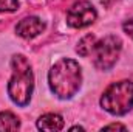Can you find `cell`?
Returning <instances> with one entry per match:
<instances>
[{"label": "cell", "instance_id": "obj_1", "mask_svg": "<svg viewBox=\"0 0 133 132\" xmlns=\"http://www.w3.org/2000/svg\"><path fill=\"white\" fill-rule=\"evenodd\" d=\"M48 82L51 92L61 99H68L81 87L82 71L81 67L73 59H61L48 71Z\"/></svg>", "mask_w": 133, "mask_h": 132}, {"label": "cell", "instance_id": "obj_2", "mask_svg": "<svg viewBox=\"0 0 133 132\" xmlns=\"http://www.w3.org/2000/svg\"><path fill=\"white\" fill-rule=\"evenodd\" d=\"M12 76L8 82V95L17 106H26L31 99L34 89V75L28 59L16 55L11 59Z\"/></svg>", "mask_w": 133, "mask_h": 132}, {"label": "cell", "instance_id": "obj_3", "mask_svg": "<svg viewBox=\"0 0 133 132\" xmlns=\"http://www.w3.org/2000/svg\"><path fill=\"white\" fill-rule=\"evenodd\" d=\"M101 106L111 115H124L133 107V82L118 81L107 87L101 97Z\"/></svg>", "mask_w": 133, "mask_h": 132}, {"label": "cell", "instance_id": "obj_4", "mask_svg": "<svg viewBox=\"0 0 133 132\" xmlns=\"http://www.w3.org/2000/svg\"><path fill=\"white\" fill-rule=\"evenodd\" d=\"M121 48H122V42L118 36H107L102 40H98L91 53L95 65L99 70H110L116 64Z\"/></svg>", "mask_w": 133, "mask_h": 132}, {"label": "cell", "instance_id": "obj_5", "mask_svg": "<svg viewBox=\"0 0 133 132\" xmlns=\"http://www.w3.org/2000/svg\"><path fill=\"white\" fill-rule=\"evenodd\" d=\"M98 17V13L95 9V6L87 2V0H81L76 2L66 13V23L71 28H85L88 25H91Z\"/></svg>", "mask_w": 133, "mask_h": 132}, {"label": "cell", "instance_id": "obj_6", "mask_svg": "<svg viewBox=\"0 0 133 132\" xmlns=\"http://www.w3.org/2000/svg\"><path fill=\"white\" fill-rule=\"evenodd\" d=\"M43 30H45L43 20L36 17V16H30V17L22 19L16 27V33L23 39H33L36 36H39Z\"/></svg>", "mask_w": 133, "mask_h": 132}, {"label": "cell", "instance_id": "obj_7", "mask_svg": "<svg viewBox=\"0 0 133 132\" xmlns=\"http://www.w3.org/2000/svg\"><path fill=\"white\" fill-rule=\"evenodd\" d=\"M37 128L40 131H61L64 128V118L59 113H45L37 120Z\"/></svg>", "mask_w": 133, "mask_h": 132}, {"label": "cell", "instance_id": "obj_8", "mask_svg": "<svg viewBox=\"0 0 133 132\" xmlns=\"http://www.w3.org/2000/svg\"><path fill=\"white\" fill-rule=\"evenodd\" d=\"M19 128L20 121L12 112H0V131H17Z\"/></svg>", "mask_w": 133, "mask_h": 132}, {"label": "cell", "instance_id": "obj_9", "mask_svg": "<svg viewBox=\"0 0 133 132\" xmlns=\"http://www.w3.org/2000/svg\"><path fill=\"white\" fill-rule=\"evenodd\" d=\"M96 37L93 36V34H87L85 37H82L81 40H79V44H77V47H76V51L81 55V56H90L91 53H93V50H95V47H96Z\"/></svg>", "mask_w": 133, "mask_h": 132}, {"label": "cell", "instance_id": "obj_10", "mask_svg": "<svg viewBox=\"0 0 133 132\" xmlns=\"http://www.w3.org/2000/svg\"><path fill=\"white\" fill-rule=\"evenodd\" d=\"M19 2L17 0H0V13H12L17 11Z\"/></svg>", "mask_w": 133, "mask_h": 132}, {"label": "cell", "instance_id": "obj_11", "mask_svg": "<svg viewBox=\"0 0 133 132\" xmlns=\"http://www.w3.org/2000/svg\"><path fill=\"white\" fill-rule=\"evenodd\" d=\"M122 28H124V31L129 34L130 37L133 39V19H130V20H127L124 25H122Z\"/></svg>", "mask_w": 133, "mask_h": 132}, {"label": "cell", "instance_id": "obj_12", "mask_svg": "<svg viewBox=\"0 0 133 132\" xmlns=\"http://www.w3.org/2000/svg\"><path fill=\"white\" fill-rule=\"evenodd\" d=\"M110 129H119V131H125L127 128L124 124H119V123H113V124H107L102 128V131H110Z\"/></svg>", "mask_w": 133, "mask_h": 132}, {"label": "cell", "instance_id": "obj_13", "mask_svg": "<svg viewBox=\"0 0 133 132\" xmlns=\"http://www.w3.org/2000/svg\"><path fill=\"white\" fill-rule=\"evenodd\" d=\"M71 131H84V128H82V126H73Z\"/></svg>", "mask_w": 133, "mask_h": 132}]
</instances>
